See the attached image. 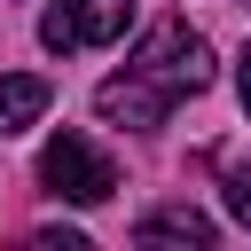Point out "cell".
Returning a JSON list of instances; mask_svg holds the SVG:
<instances>
[{
	"mask_svg": "<svg viewBox=\"0 0 251 251\" xmlns=\"http://www.w3.org/2000/svg\"><path fill=\"white\" fill-rule=\"evenodd\" d=\"M204 86H212V47H204L180 16H165V24H149V39L133 47V63L94 86V102H102V118L149 133V126H165L173 102H188V94H204Z\"/></svg>",
	"mask_w": 251,
	"mask_h": 251,
	"instance_id": "6da1fadb",
	"label": "cell"
},
{
	"mask_svg": "<svg viewBox=\"0 0 251 251\" xmlns=\"http://www.w3.org/2000/svg\"><path fill=\"white\" fill-rule=\"evenodd\" d=\"M39 180H47L63 204H102V196L118 188L110 157H102L94 141H78V133H55V141L39 149Z\"/></svg>",
	"mask_w": 251,
	"mask_h": 251,
	"instance_id": "7a4b0ae2",
	"label": "cell"
},
{
	"mask_svg": "<svg viewBox=\"0 0 251 251\" xmlns=\"http://www.w3.org/2000/svg\"><path fill=\"white\" fill-rule=\"evenodd\" d=\"M126 24H133V0H55V8L39 16V39H47L55 55H71V47H110V39H126Z\"/></svg>",
	"mask_w": 251,
	"mask_h": 251,
	"instance_id": "3957f363",
	"label": "cell"
},
{
	"mask_svg": "<svg viewBox=\"0 0 251 251\" xmlns=\"http://www.w3.org/2000/svg\"><path fill=\"white\" fill-rule=\"evenodd\" d=\"M212 235H220V227H212L196 204H157V212L133 227V243H188V251H212Z\"/></svg>",
	"mask_w": 251,
	"mask_h": 251,
	"instance_id": "277c9868",
	"label": "cell"
},
{
	"mask_svg": "<svg viewBox=\"0 0 251 251\" xmlns=\"http://www.w3.org/2000/svg\"><path fill=\"white\" fill-rule=\"evenodd\" d=\"M39 118H47V78L8 71V78H0V133H24V126H39Z\"/></svg>",
	"mask_w": 251,
	"mask_h": 251,
	"instance_id": "5b68a950",
	"label": "cell"
},
{
	"mask_svg": "<svg viewBox=\"0 0 251 251\" xmlns=\"http://www.w3.org/2000/svg\"><path fill=\"white\" fill-rule=\"evenodd\" d=\"M227 212L235 227H251V173H227Z\"/></svg>",
	"mask_w": 251,
	"mask_h": 251,
	"instance_id": "8992f818",
	"label": "cell"
},
{
	"mask_svg": "<svg viewBox=\"0 0 251 251\" xmlns=\"http://www.w3.org/2000/svg\"><path fill=\"white\" fill-rule=\"evenodd\" d=\"M39 243H47V251H86V235H78V227H39Z\"/></svg>",
	"mask_w": 251,
	"mask_h": 251,
	"instance_id": "52a82bcc",
	"label": "cell"
},
{
	"mask_svg": "<svg viewBox=\"0 0 251 251\" xmlns=\"http://www.w3.org/2000/svg\"><path fill=\"white\" fill-rule=\"evenodd\" d=\"M235 94H243V110H251V47H243V63H235Z\"/></svg>",
	"mask_w": 251,
	"mask_h": 251,
	"instance_id": "ba28073f",
	"label": "cell"
}]
</instances>
